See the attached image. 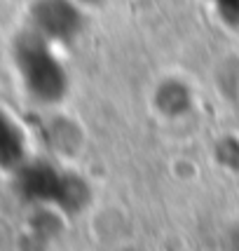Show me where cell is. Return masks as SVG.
Masks as SVG:
<instances>
[{"mask_svg":"<svg viewBox=\"0 0 239 251\" xmlns=\"http://www.w3.org/2000/svg\"><path fill=\"white\" fill-rule=\"evenodd\" d=\"M26 153V139L17 122L10 118V113L0 110V167L2 169H19L24 164Z\"/></svg>","mask_w":239,"mask_h":251,"instance_id":"cell-3","label":"cell"},{"mask_svg":"<svg viewBox=\"0 0 239 251\" xmlns=\"http://www.w3.org/2000/svg\"><path fill=\"white\" fill-rule=\"evenodd\" d=\"M64 2L66 0H43L35 7L33 12L35 26H38L35 33H40L47 40H64L73 33V26H75V24H71L73 10L66 7Z\"/></svg>","mask_w":239,"mask_h":251,"instance_id":"cell-2","label":"cell"},{"mask_svg":"<svg viewBox=\"0 0 239 251\" xmlns=\"http://www.w3.org/2000/svg\"><path fill=\"white\" fill-rule=\"evenodd\" d=\"M14 64L28 94L43 103H54L64 97L66 75L40 33H26L14 45Z\"/></svg>","mask_w":239,"mask_h":251,"instance_id":"cell-1","label":"cell"}]
</instances>
